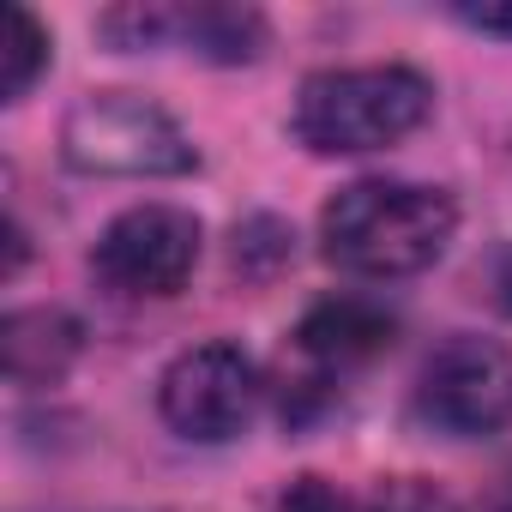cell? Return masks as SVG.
<instances>
[{"label":"cell","mask_w":512,"mask_h":512,"mask_svg":"<svg viewBox=\"0 0 512 512\" xmlns=\"http://www.w3.org/2000/svg\"><path fill=\"white\" fill-rule=\"evenodd\" d=\"M458 229V205L440 187L416 181H350L320 217L326 260L356 278H410L428 272Z\"/></svg>","instance_id":"1"},{"label":"cell","mask_w":512,"mask_h":512,"mask_svg":"<svg viewBox=\"0 0 512 512\" xmlns=\"http://www.w3.org/2000/svg\"><path fill=\"white\" fill-rule=\"evenodd\" d=\"M434 109V85L416 67H332L302 79L296 91V139L320 157H356L386 151L410 139Z\"/></svg>","instance_id":"2"},{"label":"cell","mask_w":512,"mask_h":512,"mask_svg":"<svg viewBox=\"0 0 512 512\" xmlns=\"http://www.w3.org/2000/svg\"><path fill=\"white\" fill-rule=\"evenodd\" d=\"M61 151L85 175H187L193 145L169 109L133 91H97L73 103L61 127Z\"/></svg>","instance_id":"3"},{"label":"cell","mask_w":512,"mask_h":512,"mask_svg":"<svg viewBox=\"0 0 512 512\" xmlns=\"http://www.w3.org/2000/svg\"><path fill=\"white\" fill-rule=\"evenodd\" d=\"M416 416L452 440H482L512 422V350L494 338H446L416 380Z\"/></svg>","instance_id":"4"},{"label":"cell","mask_w":512,"mask_h":512,"mask_svg":"<svg viewBox=\"0 0 512 512\" xmlns=\"http://www.w3.org/2000/svg\"><path fill=\"white\" fill-rule=\"evenodd\" d=\"M91 260L121 296H175L199 266V217L181 205H133L97 235Z\"/></svg>","instance_id":"5"},{"label":"cell","mask_w":512,"mask_h":512,"mask_svg":"<svg viewBox=\"0 0 512 512\" xmlns=\"http://www.w3.org/2000/svg\"><path fill=\"white\" fill-rule=\"evenodd\" d=\"M157 410L187 440H235L260 410V368L235 344L181 350L157 386Z\"/></svg>","instance_id":"6"},{"label":"cell","mask_w":512,"mask_h":512,"mask_svg":"<svg viewBox=\"0 0 512 512\" xmlns=\"http://www.w3.org/2000/svg\"><path fill=\"white\" fill-rule=\"evenodd\" d=\"M103 37L145 49V43H175L187 55L241 67L266 49V19L253 7H127L103 19Z\"/></svg>","instance_id":"7"},{"label":"cell","mask_w":512,"mask_h":512,"mask_svg":"<svg viewBox=\"0 0 512 512\" xmlns=\"http://www.w3.org/2000/svg\"><path fill=\"white\" fill-rule=\"evenodd\" d=\"M392 332H398V320L380 302H368V296H332V302L308 308L296 344L320 368H356V362H374L380 350H392Z\"/></svg>","instance_id":"8"},{"label":"cell","mask_w":512,"mask_h":512,"mask_svg":"<svg viewBox=\"0 0 512 512\" xmlns=\"http://www.w3.org/2000/svg\"><path fill=\"white\" fill-rule=\"evenodd\" d=\"M0 356H7V374L19 386L61 380L67 362L79 356V320H67L61 308H19V314H7Z\"/></svg>","instance_id":"9"},{"label":"cell","mask_w":512,"mask_h":512,"mask_svg":"<svg viewBox=\"0 0 512 512\" xmlns=\"http://www.w3.org/2000/svg\"><path fill=\"white\" fill-rule=\"evenodd\" d=\"M43 67H49V31L25 7H7V19H0V91H7V103H19Z\"/></svg>","instance_id":"10"},{"label":"cell","mask_w":512,"mask_h":512,"mask_svg":"<svg viewBox=\"0 0 512 512\" xmlns=\"http://www.w3.org/2000/svg\"><path fill=\"white\" fill-rule=\"evenodd\" d=\"M278 512H374L368 500H350L344 488H332L326 476H296L290 494L278 500Z\"/></svg>","instance_id":"11"},{"label":"cell","mask_w":512,"mask_h":512,"mask_svg":"<svg viewBox=\"0 0 512 512\" xmlns=\"http://www.w3.org/2000/svg\"><path fill=\"white\" fill-rule=\"evenodd\" d=\"M458 19L482 37H512V7H458Z\"/></svg>","instance_id":"12"},{"label":"cell","mask_w":512,"mask_h":512,"mask_svg":"<svg viewBox=\"0 0 512 512\" xmlns=\"http://www.w3.org/2000/svg\"><path fill=\"white\" fill-rule=\"evenodd\" d=\"M482 512H512V464L488 482V500H482Z\"/></svg>","instance_id":"13"}]
</instances>
